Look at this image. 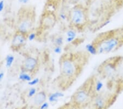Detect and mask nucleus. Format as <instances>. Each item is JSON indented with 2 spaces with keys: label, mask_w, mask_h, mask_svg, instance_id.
<instances>
[{
  "label": "nucleus",
  "mask_w": 123,
  "mask_h": 109,
  "mask_svg": "<svg viewBox=\"0 0 123 109\" xmlns=\"http://www.w3.org/2000/svg\"><path fill=\"white\" fill-rule=\"evenodd\" d=\"M75 56L72 54H66L63 55L60 59L61 78L63 80H66V89L67 87L71 86L82 69V66H79L75 61L77 58Z\"/></svg>",
  "instance_id": "nucleus-1"
},
{
  "label": "nucleus",
  "mask_w": 123,
  "mask_h": 109,
  "mask_svg": "<svg viewBox=\"0 0 123 109\" xmlns=\"http://www.w3.org/2000/svg\"><path fill=\"white\" fill-rule=\"evenodd\" d=\"M95 80L94 77L87 79L84 84L77 90L72 97V101L78 108L83 107L84 105L93 100L96 93L95 90Z\"/></svg>",
  "instance_id": "nucleus-2"
},
{
  "label": "nucleus",
  "mask_w": 123,
  "mask_h": 109,
  "mask_svg": "<svg viewBox=\"0 0 123 109\" xmlns=\"http://www.w3.org/2000/svg\"><path fill=\"white\" fill-rule=\"evenodd\" d=\"M70 21L71 23L76 27H82L87 21V16L84 8L80 6L73 8L70 12Z\"/></svg>",
  "instance_id": "nucleus-3"
},
{
  "label": "nucleus",
  "mask_w": 123,
  "mask_h": 109,
  "mask_svg": "<svg viewBox=\"0 0 123 109\" xmlns=\"http://www.w3.org/2000/svg\"><path fill=\"white\" fill-rule=\"evenodd\" d=\"M32 16L26 17L22 16L20 18L18 26V31L24 34H27L31 28L32 24Z\"/></svg>",
  "instance_id": "nucleus-4"
},
{
  "label": "nucleus",
  "mask_w": 123,
  "mask_h": 109,
  "mask_svg": "<svg viewBox=\"0 0 123 109\" xmlns=\"http://www.w3.org/2000/svg\"><path fill=\"white\" fill-rule=\"evenodd\" d=\"M26 40V34H24L18 31V33L16 34L13 37L12 41V47H14V48L20 47L22 45L24 44Z\"/></svg>",
  "instance_id": "nucleus-5"
},
{
  "label": "nucleus",
  "mask_w": 123,
  "mask_h": 109,
  "mask_svg": "<svg viewBox=\"0 0 123 109\" xmlns=\"http://www.w3.org/2000/svg\"><path fill=\"white\" fill-rule=\"evenodd\" d=\"M37 61L36 59L32 57H29L25 59L24 62L23 67L25 70L27 72H32L36 68Z\"/></svg>",
  "instance_id": "nucleus-6"
},
{
  "label": "nucleus",
  "mask_w": 123,
  "mask_h": 109,
  "mask_svg": "<svg viewBox=\"0 0 123 109\" xmlns=\"http://www.w3.org/2000/svg\"><path fill=\"white\" fill-rule=\"evenodd\" d=\"M47 99V95L44 92H41L36 95L34 97V104L37 106H41Z\"/></svg>",
  "instance_id": "nucleus-7"
},
{
  "label": "nucleus",
  "mask_w": 123,
  "mask_h": 109,
  "mask_svg": "<svg viewBox=\"0 0 123 109\" xmlns=\"http://www.w3.org/2000/svg\"><path fill=\"white\" fill-rule=\"evenodd\" d=\"M86 49L88 52H90L91 54L96 55L98 53V49H97L96 45H95L93 43L87 45Z\"/></svg>",
  "instance_id": "nucleus-8"
},
{
  "label": "nucleus",
  "mask_w": 123,
  "mask_h": 109,
  "mask_svg": "<svg viewBox=\"0 0 123 109\" xmlns=\"http://www.w3.org/2000/svg\"><path fill=\"white\" fill-rule=\"evenodd\" d=\"M62 96V94L59 93H55V94H53L52 95H51L50 97V102H54L56 100V99L59 98V97H60Z\"/></svg>",
  "instance_id": "nucleus-9"
},
{
  "label": "nucleus",
  "mask_w": 123,
  "mask_h": 109,
  "mask_svg": "<svg viewBox=\"0 0 123 109\" xmlns=\"http://www.w3.org/2000/svg\"><path fill=\"white\" fill-rule=\"evenodd\" d=\"M14 57L12 56H8L7 58V66L8 67H10L14 61Z\"/></svg>",
  "instance_id": "nucleus-10"
},
{
  "label": "nucleus",
  "mask_w": 123,
  "mask_h": 109,
  "mask_svg": "<svg viewBox=\"0 0 123 109\" xmlns=\"http://www.w3.org/2000/svg\"><path fill=\"white\" fill-rule=\"evenodd\" d=\"M76 33L73 30H69L67 33V35L68 37H72V38H74L76 36Z\"/></svg>",
  "instance_id": "nucleus-11"
},
{
  "label": "nucleus",
  "mask_w": 123,
  "mask_h": 109,
  "mask_svg": "<svg viewBox=\"0 0 123 109\" xmlns=\"http://www.w3.org/2000/svg\"><path fill=\"white\" fill-rule=\"evenodd\" d=\"M20 78L23 79V80H27V81H29L31 79V77L27 74H22L20 76Z\"/></svg>",
  "instance_id": "nucleus-12"
},
{
  "label": "nucleus",
  "mask_w": 123,
  "mask_h": 109,
  "mask_svg": "<svg viewBox=\"0 0 123 109\" xmlns=\"http://www.w3.org/2000/svg\"><path fill=\"white\" fill-rule=\"evenodd\" d=\"M56 43L57 46H60V45H62L63 43L62 37H58V38L56 39Z\"/></svg>",
  "instance_id": "nucleus-13"
},
{
  "label": "nucleus",
  "mask_w": 123,
  "mask_h": 109,
  "mask_svg": "<svg viewBox=\"0 0 123 109\" xmlns=\"http://www.w3.org/2000/svg\"><path fill=\"white\" fill-rule=\"evenodd\" d=\"M35 93H36V89H33V88L31 89V90H30V92H29V96H32L34 95L35 94Z\"/></svg>",
  "instance_id": "nucleus-14"
},
{
  "label": "nucleus",
  "mask_w": 123,
  "mask_h": 109,
  "mask_svg": "<svg viewBox=\"0 0 123 109\" xmlns=\"http://www.w3.org/2000/svg\"><path fill=\"white\" fill-rule=\"evenodd\" d=\"M61 48L60 46H57L55 49V52L56 53H60L61 52Z\"/></svg>",
  "instance_id": "nucleus-15"
},
{
  "label": "nucleus",
  "mask_w": 123,
  "mask_h": 109,
  "mask_svg": "<svg viewBox=\"0 0 123 109\" xmlns=\"http://www.w3.org/2000/svg\"><path fill=\"white\" fill-rule=\"evenodd\" d=\"M4 8V1H0V12L2 11Z\"/></svg>",
  "instance_id": "nucleus-16"
},
{
  "label": "nucleus",
  "mask_w": 123,
  "mask_h": 109,
  "mask_svg": "<svg viewBox=\"0 0 123 109\" xmlns=\"http://www.w3.org/2000/svg\"><path fill=\"white\" fill-rule=\"evenodd\" d=\"M38 79H35L34 80L31 81V82H30L29 83V84L30 85H34V84H36V83H38Z\"/></svg>",
  "instance_id": "nucleus-17"
},
{
  "label": "nucleus",
  "mask_w": 123,
  "mask_h": 109,
  "mask_svg": "<svg viewBox=\"0 0 123 109\" xmlns=\"http://www.w3.org/2000/svg\"><path fill=\"white\" fill-rule=\"evenodd\" d=\"M35 37V34L34 33H32V34H30V36L29 37V38L30 39V40H32L34 39Z\"/></svg>",
  "instance_id": "nucleus-18"
},
{
  "label": "nucleus",
  "mask_w": 123,
  "mask_h": 109,
  "mask_svg": "<svg viewBox=\"0 0 123 109\" xmlns=\"http://www.w3.org/2000/svg\"><path fill=\"white\" fill-rule=\"evenodd\" d=\"M48 108V104L47 103H43V104L41 105V108L42 109H46Z\"/></svg>",
  "instance_id": "nucleus-19"
},
{
  "label": "nucleus",
  "mask_w": 123,
  "mask_h": 109,
  "mask_svg": "<svg viewBox=\"0 0 123 109\" xmlns=\"http://www.w3.org/2000/svg\"><path fill=\"white\" fill-rule=\"evenodd\" d=\"M3 77V73H0V81H1V79H2Z\"/></svg>",
  "instance_id": "nucleus-20"
},
{
  "label": "nucleus",
  "mask_w": 123,
  "mask_h": 109,
  "mask_svg": "<svg viewBox=\"0 0 123 109\" xmlns=\"http://www.w3.org/2000/svg\"><path fill=\"white\" fill-rule=\"evenodd\" d=\"M71 1L73 3H77L79 1V0H71Z\"/></svg>",
  "instance_id": "nucleus-21"
},
{
  "label": "nucleus",
  "mask_w": 123,
  "mask_h": 109,
  "mask_svg": "<svg viewBox=\"0 0 123 109\" xmlns=\"http://www.w3.org/2000/svg\"><path fill=\"white\" fill-rule=\"evenodd\" d=\"M28 1H29V0H20V1L21 2H24V3L27 2Z\"/></svg>",
  "instance_id": "nucleus-22"
}]
</instances>
